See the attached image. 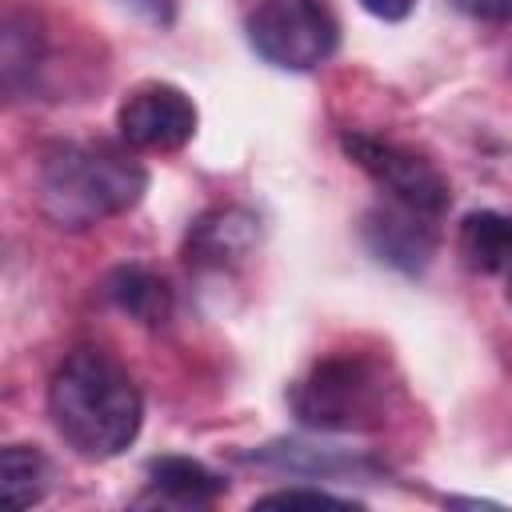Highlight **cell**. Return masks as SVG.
Wrapping results in <instances>:
<instances>
[{"label": "cell", "instance_id": "obj_1", "mask_svg": "<svg viewBox=\"0 0 512 512\" xmlns=\"http://www.w3.org/2000/svg\"><path fill=\"white\" fill-rule=\"evenodd\" d=\"M48 416L76 456L112 460L140 436L144 400L120 360L100 348H76L52 372Z\"/></svg>", "mask_w": 512, "mask_h": 512}, {"label": "cell", "instance_id": "obj_2", "mask_svg": "<svg viewBox=\"0 0 512 512\" xmlns=\"http://www.w3.org/2000/svg\"><path fill=\"white\" fill-rule=\"evenodd\" d=\"M144 188H148V172L112 144L60 140L48 144L36 164L40 212L68 232L128 212L132 204H140Z\"/></svg>", "mask_w": 512, "mask_h": 512}, {"label": "cell", "instance_id": "obj_3", "mask_svg": "<svg viewBox=\"0 0 512 512\" xmlns=\"http://www.w3.org/2000/svg\"><path fill=\"white\" fill-rule=\"evenodd\" d=\"M392 384L384 368L368 356L344 352L312 364L304 380L292 384L288 404L300 416V424L320 432H364L376 428L388 412Z\"/></svg>", "mask_w": 512, "mask_h": 512}, {"label": "cell", "instance_id": "obj_4", "mask_svg": "<svg viewBox=\"0 0 512 512\" xmlns=\"http://www.w3.org/2000/svg\"><path fill=\"white\" fill-rule=\"evenodd\" d=\"M252 48L288 72H308L336 52L340 28L324 0H260L248 16Z\"/></svg>", "mask_w": 512, "mask_h": 512}, {"label": "cell", "instance_id": "obj_5", "mask_svg": "<svg viewBox=\"0 0 512 512\" xmlns=\"http://www.w3.org/2000/svg\"><path fill=\"white\" fill-rule=\"evenodd\" d=\"M340 144H344L348 160L356 168H364L396 204H404L412 212H424V216H440L448 208V200H452L448 180L416 148H404L396 140L368 136V132H344Z\"/></svg>", "mask_w": 512, "mask_h": 512}, {"label": "cell", "instance_id": "obj_6", "mask_svg": "<svg viewBox=\"0 0 512 512\" xmlns=\"http://www.w3.org/2000/svg\"><path fill=\"white\" fill-rule=\"evenodd\" d=\"M116 128L132 148L144 152H172L184 148L196 132V104L184 88L148 80L132 88L116 112Z\"/></svg>", "mask_w": 512, "mask_h": 512}, {"label": "cell", "instance_id": "obj_7", "mask_svg": "<svg viewBox=\"0 0 512 512\" xmlns=\"http://www.w3.org/2000/svg\"><path fill=\"white\" fill-rule=\"evenodd\" d=\"M424 220H432V216L412 212L404 204L376 208V212L364 216V240L380 260H388V264H396L404 272H420L428 264L432 248H436V232Z\"/></svg>", "mask_w": 512, "mask_h": 512}, {"label": "cell", "instance_id": "obj_8", "mask_svg": "<svg viewBox=\"0 0 512 512\" xmlns=\"http://www.w3.org/2000/svg\"><path fill=\"white\" fill-rule=\"evenodd\" d=\"M256 244V216L244 208H216L204 212L192 232H188V264H232L240 256H248V248Z\"/></svg>", "mask_w": 512, "mask_h": 512}, {"label": "cell", "instance_id": "obj_9", "mask_svg": "<svg viewBox=\"0 0 512 512\" xmlns=\"http://www.w3.org/2000/svg\"><path fill=\"white\" fill-rule=\"evenodd\" d=\"M104 296L120 312H128L132 320H140V324H164L168 312H172V288L156 272H148L140 264L112 268L108 280H104Z\"/></svg>", "mask_w": 512, "mask_h": 512}, {"label": "cell", "instance_id": "obj_10", "mask_svg": "<svg viewBox=\"0 0 512 512\" xmlns=\"http://www.w3.org/2000/svg\"><path fill=\"white\" fill-rule=\"evenodd\" d=\"M244 460H256V464H268V468H280L292 476H340V472H368L372 468L360 456H348L340 448H316L304 440H272V444H260L256 452H248Z\"/></svg>", "mask_w": 512, "mask_h": 512}, {"label": "cell", "instance_id": "obj_11", "mask_svg": "<svg viewBox=\"0 0 512 512\" xmlns=\"http://www.w3.org/2000/svg\"><path fill=\"white\" fill-rule=\"evenodd\" d=\"M148 476L176 504H212L228 492V480L192 456H152Z\"/></svg>", "mask_w": 512, "mask_h": 512}, {"label": "cell", "instance_id": "obj_12", "mask_svg": "<svg viewBox=\"0 0 512 512\" xmlns=\"http://www.w3.org/2000/svg\"><path fill=\"white\" fill-rule=\"evenodd\" d=\"M460 256L476 272H500L512 260V216L504 212H468L460 220Z\"/></svg>", "mask_w": 512, "mask_h": 512}, {"label": "cell", "instance_id": "obj_13", "mask_svg": "<svg viewBox=\"0 0 512 512\" xmlns=\"http://www.w3.org/2000/svg\"><path fill=\"white\" fill-rule=\"evenodd\" d=\"M48 488V460L32 444H8L0 452V492L8 508H32Z\"/></svg>", "mask_w": 512, "mask_h": 512}, {"label": "cell", "instance_id": "obj_14", "mask_svg": "<svg viewBox=\"0 0 512 512\" xmlns=\"http://www.w3.org/2000/svg\"><path fill=\"white\" fill-rule=\"evenodd\" d=\"M256 508H360L356 500L332 496L324 488H280L256 500Z\"/></svg>", "mask_w": 512, "mask_h": 512}, {"label": "cell", "instance_id": "obj_15", "mask_svg": "<svg viewBox=\"0 0 512 512\" xmlns=\"http://www.w3.org/2000/svg\"><path fill=\"white\" fill-rule=\"evenodd\" d=\"M452 4L480 20H512V0H452Z\"/></svg>", "mask_w": 512, "mask_h": 512}, {"label": "cell", "instance_id": "obj_16", "mask_svg": "<svg viewBox=\"0 0 512 512\" xmlns=\"http://www.w3.org/2000/svg\"><path fill=\"white\" fill-rule=\"evenodd\" d=\"M364 4V12H372L376 20H404L412 8H416V0H360Z\"/></svg>", "mask_w": 512, "mask_h": 512}, {"label": "cell", "instance_id": "obj_17", "mask_svg": "<svg viewBox=\"0 0 512 512\" xmlns=\"http://www.w3.org/2000/svg\"><path fill=\"white\" fill-rule=\"evenodd\" d=\"M128 8H136L140 16H148L152 24H168L172 20V0H124Z\"/></svg>", "mask_w": 512, "mask_h": 512}]
</instances>
